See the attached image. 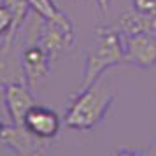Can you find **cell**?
Here are the masks:
<instances>
[{
  "label": "cell",
  "instance_id": "cell-1",
  "mask_svg": "<svg viewBox=\"0 0 156 156\" xmlns=\"http://www.w3.org/2000/svg\"><path fill=\"white\" fill-rule=\"evenodd\" d=\"M114 98L116 91L111 86V81L102 76L88 88L79 90L65 112L63 123L69 128L79 132L91 130L104 121L111 105L114 104Z\"/></svg>",
  "mask_w": 156,
  "mask_h": 156
},
{
  "label": "cell",
  "instance_id": "cell-2",
  "mask_svg": "<svg viewBox=\"0 0 156 156\" xmlns=\"http://www.w3.org/2000/svg\"><path fill=\"white\" fill-rule=\"evenodd\" d=\"M125 62V35L119 28L100 27L95 32L90 49L86 51L79 90H84L102 77L109 69Z\"/></svg>",
  "mask_w": 156,
  "mask_h": 156
},
{
  "label": "cell",
  "instance_id": "cell-3",
  "mask_svg": "<svg viewBox=\"0 0 156 156\" xmlns=\"http://www.w3.org/2000/svg\"><path fill=\"white\" fill-rule=\"evenodd\" d=\"M0 142L5 144L18 156H44L49 147V142L37 139L23 125H16V123L5 125Z\"/></svg>",
  "mask_w": 156,
  "mask_h": 156
},
{
  "label": "cell",
  "instance_id": "cell-4",
  "mask_svg": "<svg viewBox=\"0 0 156 156\" xmlns=\"http://www.w3.org/2000/svg\"><path fill=\"white\" fill-rule=\"evenodd\" d=\"M4 105L9 118L16 125H23V119L34 105H37L35 97L25 81H12L2 84Z\"/></svg>",
  "mask_w": 156,
  "mask_h": 156
},
{
  "label": "cell",
  "instance_id": "cell-5",
  "mask_svg": "<svg viewBox=\"0 0 156 156\" xmlns=\"http://www.w3.org/2000/svg\"><path fill=\"white\" fill-rule=\"evenodd\" d=\"M21 69L25 83L35 90L48 79L51 72V58L41 44L30 42L21 53Z\"/></svg>",
  "mask_w": 156,
  "mask_h": 156
},
{
  "label": "cell",
  "instance_id": "cell-6",
  "mask_svg": "<svg viewBox=\"0 0 156 156\" xmlns=\"http://www.w3.org/2000/svg\"><path fill=\"white\" fill-rule=\"evenodd\" d=\"M76 42V30L72 21L67 23H55V21H44V30L39 44L42 46L49 58H58L69 49Z\"/></svg>",
  "mask_w": 156,
  "mask_h": 156
},
{
  "label": "cell",
  "instance_id": "cell-7",
  "mask_svg": "<svg viewBox=\"0 0 156 156\" xmlns=\"http://www.w3.org/2000/svg\"><path fill=\"white\" fill-rule=\"evenodd\" d=\"M125 62L140 67L151 69L156 65V35L139 32L125 35Z\"/></svg>",
  "mask_w": 156,
  "mask_h": 156
},
{
  "label": "cell",
  "instance_id": "cell-8",
  "mask_svg": "<svg viewBox=\"0 0 156 156\" xmlns=\"http://www.w3.org/2000/svg\"><path fill=\"white\" fill-rule=\"evenodd\" d=\"M23 126L32 135H35L37 139L51 142L60 133L62 118L53 109H48V107L37 104L27 112L25 119H23Z\"/></svg>",
  "mask_w": 156,
  "mask_h": 156
},
{
  "label": "cell",
  "instance_id": "cell-9",
  "mask_svg": "<svg viewBox=\"0 0 156 156\" xmlns=\"http://www.w3.org/2000/svg\"><path fill=\"white\" fill-rule=\"evenodd\" d=\"M118 28L123 32V35H130V34H139V32H146V34H153L156 35V14L154 16H144L135 12L130 7L125 11L119 18V27Z\"/></svg>",
  "mask_w": 156,
  "mask_h": 156
},
{
  "label": "cell",
  "instance_id": "cell-10",
  "mask_svg": "<svg viewBox=\"0 0 156 156\" xmlns=\"http://www.w3.org/2000/svg\"><path fill=\"white\" fill-rule=\"evenodd\" d=\"M12 25H14V18L11 9L5 4H2L0 5V37H7L12 32Z\"/></svg>",
  "mask_w": 156,
  "mask_h": 156
},
{
  "label": "cell",
  "instance_id": "cell-11",
  "mask_svg": "<svg viewBox=\"0 0 156 156\" xmlns=\"http://www.w3.org/2000/svg\"><path fill=\"white\" fill-rule=\"evenodd\" d=\"M132 9L139 14L154 16L156 14V0H132Z\"/></svg>",
  "mask_w": 156,
  "mask_h": 156
},
{
  "label": "cell",
  "instance_id": "cell-12",
  "mask_svg": "<svg viewBox=\"0 0 156 156\" xmlns=\"http://www.w3.org/2000/svg\"><path fill=\"white\" fill-rule=\"evenodd\" d=\"M111 156H146V153L139 151V149H132V147H119L116 149Z\"/></svg>",
  "mask_w": 156,
  "mask_h": 156
},
{
  "label": "cell",
  "instance_id": "cell-13",
  "mask_svg": "<svg viewBox=\"0 0 156 156\" xmlns=\"http://www.w3.org/2000/svg\"><path fill=\"white\" fill-rule=\"evenodd\" d=\"M109 4H111V0H97V5L100 7L102 12H105L107 9H109Z\"/></svg>",
  "mask_w": 156,
  "mask_h": 156
},
{
  "label": "cell",
  "instance_id": "cell-14",
  "mask_svg": "<svg viewBox=\"0 0 156 156\" xmlns=\"http://www.w3.org/2000/svg\"><path fill=\"white\" fill-rule=\"evenodd\" d=\"M4 130H5V123L2 121V118H0V137H2V133H4Z\"/></svg>",
  "mask_w": 156,
  "mask_h": 156
},
{
  "label": "cell",
  "instance_id": "cell-15",
  "mask_svg": "<svg viewBox=\"0 0 156 156\" xmlns=\"http://www.w3.org/2000/svg\"><path fill=\"white\" fill-rule=\"evenodd\" d=\"M149 156H156V144L151 147V151H149Z\"/></svg>",
  "mask_w": 156,
  "mask_h": 156
}]
</instances>
